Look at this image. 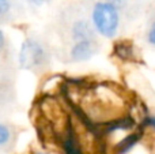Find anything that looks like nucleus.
<instances>
[{
    "instance_id": "obj_1",
    "label": "nucleus",
    "mask_w": 155,
    "mask_h": 154,
    "mask_svg": "<svg viewBox=\"0 0 155 154\" xmlns=\"http://www.w3.org/2000/svg\"><path fill=\"white\" fill-rule=\"evenodd\" d=\"M84 98L83 112L80 115V117L84 119L83 120L84 123H90L93 126H106L109 123L125 117V113H124L125 104L109 87L97 86L94 90L91 89V92L86 94Z\"/></svg>"
},
{
    "instance_id": "obj_4",
    "label": "nucleus",
    "mask_w": 155,
    "mask_h": 154,
    "mask_svg": "<svg viewBox=\"0 0 155 154\" xmlns=\"http://www.w3.org/2000/svg\"><path fill=\"white\" fill-rule=\"evenodd\" d=\"M98 52V42L95 40L88 41H79L74 42L70 49V59L71 62L80 63L91 59Z\"/></svg>"
},
{
    "instance_id": "obj_12",
    "label": "nucleus",
    "mask_w": 155,
    "mask_h": 154,
    "mask_svg": "<svg viewBox=\"0 0 155 154\" xmlns=\"http://www.w3.org/2000/svg\"><path fill=\"white\" fill-rule=\"evenodd\" d=\"M144 124H146V126H150V127H153L154 130H155V116H148V117H146Z\"/></svg>"
},
{
    "instance_id": "obj_10",
    "label": "nucleus",
    "mask_w": 155,
    "mask_h": 154,
    "mask_svg": "<svg viewBox=\"0 0 155 154\" xmlns=\"http://www.w3.org/2000/svg\"><path fill=\"white\" fill-rule=\"evenodd\" d=\"M104 2H106V3H109V4H112L113 7H116L118 11H120L121 8L127 7V4H128L129 0H104Z\"/></svg>"
},
{
    "instance_id": "obj_13",
    "label": "nucleus",
    "mask_w": 155,
    "mask_h": 154,
    "mask_svg": "<svg viewBox=\"0 0 155 154\" xmlns=\"http://www.w3.org/2000/svg\"><path fill=\"white\" fill-rule=\"evenodd\" d=\"M4 45H5V37H4V33H3V30L0 29V53H2L3 49H4Z\"/></svg>"
},
{
    "instance_id": "obj_15",
    "label": "nucleus",
    "mask_w": 155,
    "mask_h": 154,
    "mask_svg": "<svg viewBox=\"0 0 155 154\" xmlns=\"http://www.w3.org/2000/svg\"><path fill=\"white\" fill-rule=\"evenodd\" d=\"M34 154H48V153H41V152H38V153H34Z\"/></svg>"
},
{
    "instance_id": "obj_5",
    "label": "nucleus",
    "mask_w": 155,
    "mask_h": 154,
    "mask_svg": "<svg viewBox=\"0 0 155 154\" xmlns=\"http://www.w3.org/2000/svg\"><path fill=\"white\" fill-rule=\"evenodd\" d=\"M61 146L64 150V154H84L82 146H80L76 130L72 124V120L70 122L65 131L61 134Z\"/></svg>"
},
{
    "instance_id": "obj_2",
    "label": "nucleus",
    "mask_w": 155,
    "mask_h": 154,
    "mask_svg": "<svg viewBox=\"0 0 155 154\" xmlns=\"http://www.w3.org/2000/svg\"><path fill=\"white\" fill-rule=\"evenodd\" d=\"M91 26L105 38H113L120 27V12L106 2H97L91 10Z\"/></svg>"
},
{
    "instance_id": "obj_3",
    "label": "nucleus",
    "mask_w": 155,
    "mask_h": 154,
    "mask_svg": "<svg viewBox=\"0 0 155 154\" xmlns=\"http://www.w3.org/2000/svg\"><path fill=\"white\" fill-rule=\"evenodd\" d=\"M48 57V52L40 41L34 40V38H27L21 45L18 62L19 65L25 70L35 71L46 64Z\"/></svg>"
},
{
    "instance_id": "obj_11",
    "label": "nucleus",
    "mask_w": 155,
    "mask_h": 154,
    "mask_svg": "<svg viewBox=\"0 0 155 154\" xmlns=\"http://www.w3.org/2000/svg\"><path fill=\"white\" fill-rule=\"evenodd\" d=\"M11 8V3L10 0H0V16L5 15Z\"/></svg>"
},
{
    "instance_id": "obj_8",
    "label": "nucleus",
    "mask_w": 155,
    "mask_h": 154,
    "mask_svg": "<svg viewBox=\"0 0 155 154\" xmlns=\"http://www.w3.org/2000/svg\"><path fill=\"white\" fill-rule=\"evenodd\" d=\"M11 139V131L5 124L0 123V147L5 146Z\"/></svg>"
},
{
    "instance_id": "obj_14",
    "label": "nucleus",
    "mask_w": 155,
    "mask_h": 154,
    "mask_svg": "<svg viewBox=\"0 0 155 154\" xmlns=\"http://www.w3.org/2000/svg\"><path fill=\"white\" fill-rule=\"evenodd\" d=\"M29 2L33 3V4H35V5H41L44 2H45V0H29Z\"/></svg>"
},
{
    "instance_id": "obj_9",
    "label": "nucleus",
    "mask_w": 155,
    "mask_h": 154,
    "mask_svg": "<svg viewBox=\"0 0 155 154\" xmlns=\"http://www.w3.org/2000/svg\"><path fill=\"white\" fill-rule=\"evenodd\" d=\"M146 37H147L148 44H151L153 46H155V21L151 22L150 27H148L147 33H146Z\"/></svg>"
},
{
    "instance_id": "obj_6",
    "label": "nucleus",
    "mask_w": 155,
    "mask_h": 154,
    "mask_svg": "<svg viewBox=\"0 0 155 154\" xmlns=\"http://www.w3.org/2000/svg\"><path fill=\"white\" fill-rule=\"evenodd\" d=\"M71 38L74 40V42L95 40V32L86 19H78L71 26Z\"/></svg>"
},
{
    "instance_id": "obj_7",
    "label": "nucleus",
    "mask_w": 155,
    "mask_h": 154,
    "mask_svg": "<svg viewBox=\"0 0 155 154\" xmlns=\"http://www.w3.org/2000/svg\"><path fill=\"white\" fill-rule=\"evenodd\" d=\"M139 138H140L139 134H131V135H128L125 139H123L121 142H118L117 143V146H116V152H117L118 154L127 153L128 150H131L132 147L137 143Z\"/></svg>"
}]
</instances>
